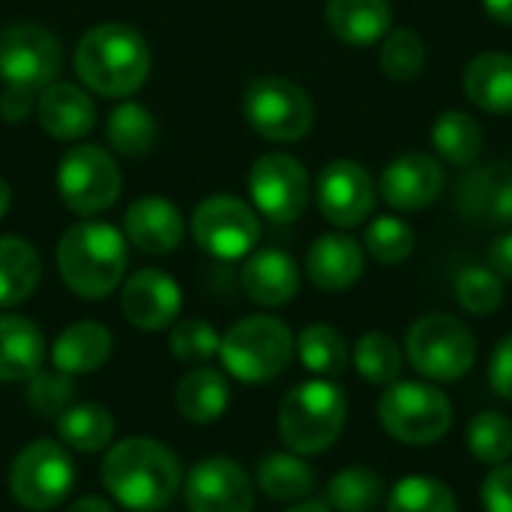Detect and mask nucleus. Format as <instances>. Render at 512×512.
Masks as SVG:
<instances>
[{
	"mask_svg": "<svg viewBox=\"0 0 512 512\" xmlns=\"http://www.w3.org/2000/svg\"><path fill=\"white\" fill-rule=\"evenodd\" d=\"M102 483L126 510L159 512L180 489V462L153 438H126L108 450Z\"/></svg>",
	"mask_w": 512,
	"mask_h": 512,
	"instance_id": "obj_1",
	"label": "nucleus"
},
{
	"mask_svg": "<svg viewBox=\"0 0 512 512\" xmlns=\"http://www.w3.org/2000/svg\"><path fill=\"white\" fill-rule=\"evenodd\" d=\"M78 78L105 99H123L144 87L150 75L147 39L120 21L90 27L75 48Z\"/></svg>",
	"mask_w": 512,
	"mask_h": 512,
	"instance_id": "obj_2",
	"label": "nucleus"
},
{
	"mask_svg": "<svg viewBox=\"0 0 512 512\" xmlns=\"http://www.w3.org/2000/svg\"><path fill=\"white\" fill-rule=\"evenodd\" d=\"M126 237L108 222H78L57 243V270L66 288L84 300L117 291L126 273Z\"/></svg>",
	"mask_w": 512,
	"mask_h": 512,
	"instance_id": "obj_3",
	"label": "nucleus"
},
{
	"mask_svg": "<svg viewBox=\"0 0 512 512\" xmlns=\"http://www.w3.org/2000/svg\"><path fill=\"white\" fill-rule=\"evenodd\" d=\"M348 423L345 390L327 378L297 384L279 405V438L297 456L330 450Z\"/></svg>",
	"mask_w": 512,
	"mask_h": 512,
	"instance_id": "obj_4",
	"label": "nucleus"
},
{
	"mask_svg": "<svg viewBox=\"0 0 512 512\" xmlns=\"http://www.w3.org/2000/svg\"><path fill=\"white\" fill-rule=\"evenodd\" d=\"M225 369L243 384H264L279 378L294 357V336L288 324L270 315L237 321L219 342Z\"/></svg>",
	"mask_w": 512,
	"mask_h": 512,
	"instance_id": "obj_5",
	"label": "nucleus"
},
{
	"mask_svg": "<svg viewBox=\"0 0 512 512\" xmlns=\"http://www.w3.org/2000/svg\"><path fill=\"white\" fill-rule=\"evenodd\" d=\"M378 420L408 447L438 444L453 426V402L426 381H393L378 399Z\"/></svg>",
	"mask_w": 512,
	"mask_h": 512,
	"instance_id": "obj_6",
	"label": "nucleus"
},
{
	"mask_svg": "<svg viewBox=\"0 0 512 512\" xmlns=\"http://www.w3.org/2000/svg\"><path fill=\"white\" fill-rule=\"evenodd\" d=\"M405 351L411 366L435 384H450L465 378L477 360V339L453 315L429 312L417 318L408 330Z\"/></svg>",
	"mask_w": 512,
	"mask_h": 512,
	"instance_id": "obj_7",
	"label": "nucleus"
},
{
	"mask_svg": "<svg viewBox=\"0 0 512 512\" xmlns=\"http://www.w3.org/2000/svg\"><path fill=\"white\" fill-rule=\"evenodd\" d=\"M243 117L261 138L294 144L309 135L315 123V105L297 81L261 75L243 93Z\"/></svg>",
	"mask_w": 512,
	"mask_h": 512,
	"instance_id": "obj_8",
	"label": "nucleus"
},
{
	"mask_svg": "<svg viewBox=\"0 0 512 512\" xmlns=\"http://www.w3.org/2000/svg\"><path fill=\"white\" fill-rule=\"evenodd\" d=\"M123 189V174L114 156L96 144H75L57 168V192L75 216L105 213Z\"/></svg>",
	"mask_w": 512,
	"mask_h": 512,
	"instance_id": "obj_9",
	"label": "nucleus"
},
{
	"mask_svg": "<svg viewBox=\"0 0 512 512\" xmlns=\"http://www.w3.org/2000/svg\"><path fill=\"white\" fill-rule=\"evenodd\" d=\"M63 51L57 36L33 21H15L0 30V78L6 87L39 96L60 72Z\"/></svg>",
	"mask_w": 512,
	"mask_h": 512,
	"instance_id": "obj_10",
	"label": "nucleus"
},
{
	"mask_svg": "<svg viewBox=\"0 0 512 512\" xmlns=\"http://www.w3.org/2000/svg\"><path fill=\"white\" fill-rule=\"evenodd\" d=\"M75 483V465L66 450L54 441L27 444L9 471L12 498L33 512L57 507Z\"/></svg>",
	"mask_w": 512,
	"mask_h": 512,
	"instance_id": "obj_11",
	"label": "nucleus"
},
{
	"mask_svg": "<svg viewBox=\"0 0 512 512\" xmlns=\"http://www.w3.org/2000/svg\"><path fill=\"white\" fill-rule=\"evenodd\" d=\"M192 234L207 255L219 261H237L258 246L261 222L246 201L234 195H210L192 216Z\"/></svg>",
	"mask_w": 512,
	"mask_h": 512,
	"instance_id": "obj_12",
	"label": "nucleus"
},
{
	"mask_svg": "<svg viewBox=\"0 0 512 512\" xmlns=\"http://www.w3.org/2000/svg\"><path fill=\"white\" fill-rule=\"evenodd\" d=\"M249 192L267 219L288 225L297 222L309 207V174L291 153H264L249 171Z\"/></svg>",
	"mask_w": 512,
	"mask_h": 512,
	"instance_id": "obj_13",
	"label": "nucleus"
},
{
	"mask_svg": "<svg viewBox=\"0 0 512 512\" xmlns=\"http://www.w3.org/2000/svg\"><path fill=\"white\" fill-rule=\"evenodd\" d=\"M315 198L324 219L336 228H357L375 210V186L369 171L354 159H333L315 180Z\"/></svg>",
	"mask_w": 512,
	"mask_h": 512,
	"instance_id": "obj_14",
	"label": "nucleus"
},
{
	"mask_svg": "<svg viewBox=\"0 0 512 512\" xmlns=\"http://www.w3.org/2000/svg\"><path fill=\"white\" fill-rule=\"evenodd\" d=\"M456 210L462 219L483 228L512 225V162H477L456 186Z\"/></svg>",
	"mask_w": 512,
	"mask_h": 512,
	"instance_id": "obj_15",
	"label": "nucleus"
},
{
	"mask_svg": "<svg viewBox=\"0 0 512 512\" xmlns=\"http://www.w3.org/2000/svg\"><path fill=\"white\" fill-rule=\"evenodd\" d=\"M186 504L192 512H252L255 486L237 462L213 456L186 477Z\"/></svg>",
	"mask_w": 512,
	"mask_h": 512,
	"instance_id": "obj_16",
	"label": "nucleus"
},
{
	"mask_svg": "<svg viewBox=\"0 0 512 512\" xmlns=\"http://www.w3.org/2000/svg\"><path fill=\"white\" fill-rule=\"evenodd\" d=\"M378 189L393 210L402 213L426 210L444 192V168L435 156L423 150H411L384 165Z\"/></svg>",
	"mask_w": 512,
	"mask_h": 512,
	"instance_id": "obj_17",
	"label": "nucleus"
},
{
	"mask_svg": "<svg viewBox=\"0 0 512 512\" xmlns=\"http://www.w3.org/2000/svg\"><path fill=\"white\" fill-rule=\"evenodd\" d=\"M180 306H183L180 285H177L168 273H162V270H156V267L138 270V273L123 285V294H120L123 318H126L135 330H144V333L168 330V327L177 321Z\"/></svg>",
	"mask_w": 512,
	"mask_h": 512,
	"instance_id": "obj_18",
	"label": "nucleus"
},
{
	"mask_svg": "<svg viewBox=\"0 0 512 512\" xmlns=\"http://www.w3.org/2000/svg\"><path fill=\"white\" fill-rule=\"evenodd\" d=\"M123 231L126 240L144 255H168L183 243L186 222L177 204H171L168 198L144 195L129 204L123 216Z\"/></svg>",
	"mask_w": 512,
	"mask_h": 512,
	"instance_id": "obj_19",
	"label": "nucleus"
},
{
	"mask_svg": "<svg viewBox=\"0 0 512 512\" xmlns=\"http://www.w3.org/2000/svg\"><path fill=\"white\" fill-rule=\"evenodd\" d=\"M366 270V249L351 234H324L306 252V276L321 291H348Z\"/></svg>",
	"mask_w": 512,
	"mask_h": 512,
	"instance_id": "obj_20",
	"label": "nucleus"
},
{
	"mask_svg": "<svg viewBox=\"0 0 512 512\" xmlns=\"http://www.w3.org/2000/svg\"><path fill=\"white\" fill-rule=\"evenodd\" d=\"M36 117L51 138L81 141L96 126V105L87 90L57 81L36 96Z\"/></svg>",
	"mask_w": 512,
	"mask_h": 512,
	"instance_id": "obj_21",
	"label": "nucleus"
},
{
	"mask_svg": "<svg viewBox=\"0 0 512 512\" xmlns=\"http://www.w3.org/2000/svg\"><path fill=\"white\" fill-rule=\"evenodd\" d=\"M240 282H243V291L249 300H255L258 306L276 309L297 297L300 267L282 249H261L243 264Z\"/></svg>",
	"mask_w": 512,
	"mask_h": 512,
	"instance_id": "obj_22",
	"label": "nucleus"
},
{
	"mask_svg": "<svg viewBox=\"0 0 512 512\" xmlns=\"http://www.w3.org/2000/svg\"><path fill=\"white\" fill-rule=\"evenodd\" d=\"M327 27L342 45L369 48L393 30L390 0H327Z\"/></svg>",
	"mask_w": 512,
	"mask_h": 512,
	"instance_id": "obj_23",
	"label": "nucleus"
},
{
	"mask_svg": "<svg viewBox=\"0 0 512 512\" xmlns=\"http://www.w3.org/2000/svg\"><path fill=\"white\" fill-rule=\"evenodd\" d=\"M462 90L486 114H512V54H477L462 72Z\"/></svg>",
	"mask_w": 512,
	"mask_h": 512,
	"instance_id": "obj_24",
	"label": "nucleus"
},
{
	"mask_svg": "<svg viewBox=\"0 0 512 512\" xmlns=\"http://www.w3.org/2000/svg\"><path fill=\"white\" fill-rule=\"evenodd\" d=\"M111 348H114V339H111L108 327H102L96 321H78L57 336V342L51 348V363L57 372L87 375L108 363Z\"/></svg>",
	"mask_w": 512,
	"mask_h": 512,
	"instance_id": "obj_25",
	"label": "nucleus"
},
{
	"mask_svg": "<svg viewBox=\"0 0 512 512\" xmlns=\"http://www.w3.org/2000/svg\"><path fill=\"white\" fill-rule=\"evenodd\" d=\"M45 339L30 318L0 315V384L27 381L42 369Z\"/></svg>",
	"mask_w": 512,
	"mask_h": 512,
	"instance_id": "obj_26",
	"label": "nucleus"
},
{
	"mask_svg": "<svg viewBox=\"0 0 512 512\" xmlns=\"http://www.w3.org/2000/svg\"><path fill=\"white\" fill-rule=\"evenodd\" d=\"M42 279L39 252L21 237H0V309L24 303Z\"/></svg>",
	"mask_w": 512,
	"mask_h": 512,
	"instance_id": "obj_27",
	"label": "nucleus"
},
{
	"mask_svg": "<svg viewBox=\"0 0 512 512\" xmlns=\"http://www.w3.org/2000/svg\"><path fill=\"white\" fill-rule=\"evenodd\" d=\"M432 144L444 162L456 168H471L483 156L486 132L468 111H444L432 126Z\"/></svg>",
	"mask_w": 512,
	"mask_h": 512,
	"instance_id": "obj_28",
	"label": "nucleus"
},
{
	"mask_svg": "<svg viewBox=\"0 0 512 512\" xmlns=\"http://www.w3.org/2000/svg\"><path fill=\"white\" fill-rule=\"evenodd\" d=\"M228 381L216 369H195L177 384V408L189 423H216L228 408Z\"/></svg>",
	"mask_w": 512,
	"mask_h": 512,
	"instance_id": "obj_29",
	"label": "nucleus"
},
{
	"mask_svg": "<svg viewBox=\"0 0 512 512\" xmlns=\"http://www.w3.org/2000/svg\"><path fill=\"white\" fill-rule=\"evenodd\" d=\"M57 435L78 453H99L114 438V417L102 405H69L57 417Z\"/></svg>",
	"mask_w": 512,
	"mask_h": 512,
	"instance_id": "obj_30",
	"label": "nucleus"
},
{
	"mask_svg": "<svg viewBox=\"0 0 512 512\" xmlns=\"http://www.w3.org/2000/svg\"><path fill=\"white\" fill-rule=\"evenodd\" d=\"M108 144L120 153V156H144L156 147L159 141V126L156 117L138 105V102H120L105 126Z\"/></svg>",
	"mask_w": 512,
	"mask_h": 512,
	"instance_id": "obj_31",
	"label": "nucleus"
},
{
	"mask_svg": "<svg viewBox=\"0 0 512 512\" xmlns=\"http://www.w3.org/2000/svg\"><path fill=\"white\" fill-rule=\"evenodd\" d=\"M258 486L270 501L291 504L315 489V474L297 453H273L258 465Z\"/></svg>",
	"mask_w": 512,
	"mask_h": 512,
	"instance_id": "obj_32",
	"label": "nucleus"
},
{
	"mask_svg": "<svg viewBox=\"0 0 512 512\" xmlns=\"http://www.w3.org/2000/svg\"><path fill=\"white\" fill-rule=\"evenodd\" d=\"M384 501V480L366 465L342 468L327 483V507L336 512H372Z\"/></svg>",
	"mask_w": 512,
	"mask_h": 512,
	"instance_id": "obj_33",
	"label": "nucleus"
},
{
	"mask_svg": "<svg viewBox=\"0 0 512 512\" xmlns=\"http://www.w3.org/2000/svg\"><path fill=\"white\" fill-rule=\"evenodd\" d=\"M297 354H300L303 366L321 378H336L351 363L348 342L330 324H309L297 339Z\"/></svg>",
	"mask_w": 512,
	"mask_h": 512,
	"instance_id": "obj_34",
	"label": "nucleus"
},
{
	"mask_svg": "<svg viewBox=\"0 0 512 512\" xmlns=\"http://www.w3.org/2000/svg\"><path fill=\"white\" fill-rule=\"evenodd\" d=\"M363 381L375 387H390L402 375V351L387 333H363L351 354Z\"/></svg>",
	"mask_w": 512,
	"mask_h": 512,
	"instance_id": "obj_35",
	"label": "nucleus"
},
{
	"mask_svg": "<svg viewBox=\"0 0 512 512\" xmlns=\"http://www.w3.org/2000/svg\"><path fill=\"white\" fill-rule=\"evenodd\" d=\"M387 512H459L456 495L435 477H405L387 495Z\"/></svg>",
	"mask_w": 512,
	"mask_h": 512,
	"instance_id": "obj_36",
	"label": "nucleus"
},
{
	"mask_svg": "<svg viewBox=\"0 0 512 512\" xmlns=\"http://www.w3.org/2000/svg\"><path fill=\"white\" fill-rule=\"evenodd\" d=\"M381 72L390 81H414L426 69V45L411 27H396L381 39Z\"/></svg>",
	"mask_w": 512,
	"mask_h": 512,
	"instance_id": "obj_37",
	"label": "nucleus"
},
{
	"mask_svg": "<svg viewBox=\"0 0 512 512\" xmlns=\"http://www.w3.org/2000/svg\"><path fill=\"white\" fill-rule=\"evenodd\" d=\"M468 450L483 465H504L512 456V423L501 411H480L468 423Z\"/></svg>",
	"mask_w": 512,
	"mask_h": 512,
	"instance_id": "obj_38",
	"label": "nucleus"
},
{
	"mask_svg": "<svg viewBox=\"0 0 512 512\" xmlns=\"http://www.w3.org/2000/svg\"><path fill=\"white\" fill-rule=\"evenodd\" d=\"M363 240H366L363 249L378 264H384V267H396V264L408 261L411 252H414V243H417L414 228L405 219H399V216H378V219H372V225L366 228Z\"/></svg>",
	"mask_w": 512,
	"mask_h": 512,
	"instance_id": "obj_39",
	"label": "nucleus"
},
{
	"mask_svg": "<svg viewBox=\"0 0 512 512\" xmlns=\"http://www.w3.org/2000/svg\"><path fill=\"white\" fill-rule=\"evenodd\" d=\"M456 300L471 315H492L504 303V279L492 267H465L456 279Z\"/></svg>",
	"mask_w": 512,
	"mask_h": 512,
	"instance_id": "obj_40",
	"label": "nucleus"
},
{
	"mask_svg": "<svg viewBox=\"0 0 512 512\" xmlns=\"http://www.w3.org/2000/svg\"><path fill=\"white\" fill-rule=\"evenodd\" d=\"M27 405L36 417H60L75 396V384L72 375L66 372H36L33 378H27Z\"/></svg>",
	"mask_w": 512,
	"mask_h": 512,
	"instance_id": "obj_41",
	"label": "nucleus"
},
{
	"mask_svg": "<svg viewBox=\"0 0 512 512\" xmlns=\"http://www.w3.org/2000/svg\"><path fill=\"white\" fill-rule=\"evenodd\" d=\"M171 351L180 363H207L210 357L219 354L222 336L204 321V318H189L171 330Z\"/></svg>",
	"mask_w": 512,
	"mask_h": 512,
	"instance_id": "obj_42",
	"label": "nucleus"
},
{
	"mask_svg": "<svg viewBox=\"0 0 512 512\" xmlns=\"http://www.w3.org/2000/svg\"><path fill=\"white\" fill-rule=\"evenodd\" d=\"M480 498H483V507L486 512H512V465H495L486 480H483V489H480Z\"/></svg>",
	"mask_w": 512,
	"mask_h": 512,
	"instance_id": "obj_43",
	"label": "nucleus"
},
{
	"mask_svg": "<svg viewBox=\"0 0 512 512\" xmlns=\"http://www.w3.org/2000/svg\"><path fill=\"white\" fill-rule=\"evenodd\" d=\"M489 384L492 390L512 402V333L504 336L495 351H492V360H489Z\"/></svg>",
	"mask_w": 512,
	"mask_h": 512,
	"instance_id": "obj_44",
	"label": "nucleus"
},
{
	"mask_svg": "<svg viewBox=\"0 0 512 512\" xmlns=\"http://www.w3.org/2000/svg\"><path fill=\"white\" fill-rule=\"evenodd\" d=\"M30 108H36V96L27 93V90H18V87H6L3 96H0V117L6 123H21Z\"/></svg>",
	"mask_w": 512,
	"mask_h": 512,
	"instance_id": "obj_45",
	"label": "nucleus"
},
{
	"mask_svg": "<svg viewBox=\"0 0 512 512\" xmlns=\"http://www.w3.org/2000/svg\"><path fill=\"white\" fill-rule=\"evenodd\" d=\"M489 267L501 279H512V231L492 240V246H489Z\"/></svg>",
	"mask_w": 512,
	"mask_h": 512,
	"instance_id": "obj_46",
	"label": "nucleus"
},
{
	"mask_svg": "<svg viewBox=\"0 0 512 512\" xmlns=\"http://www.w3.org/2000/svg\"><path fill=\"white\" fill-rule=\"evenodd\" d=\"M483 9L495 24L512 27V0H483Z\"/></svg>",
	"mask_w": 512,
	"mask_h": 512,
	"instance_id": "obj_47",
	"label": "nucleus"
},
{
	"mask_svg": "<svg viewBox=\"0 0 512 512\" xmlns=\"http://www.w3.org/2000/svg\"><path fill=\"white\" fill-rule=\"evenodd\" d=\"M66 512H114L102 498H93V495H87V498H78L72 507Z\"/></svg>",
	"mask_w": 512,
	"mask_h": 512,
	"instance_id": "obj_48",
	"label": "nucleus"
},
{
	"mask_svg": "<svg viewBox=\"0 0 512 512\" xmlns=\"http://www.w3.org/2000/svg\"><path fill=\"white\" fill-rule=\"evenodd\" d=\"M9 204H12V189H9V183L0 177V219L9 213Z\"/></svg>",
	"mask_w": 512,
	"mask_h": 512,
	"instance_id": "obj_49",
	"label": "nucleus"
},
{
	"mask_svg": "<svg viewBox=\"0 0 512 512\" xmlns=\"http://www.w3.org/2000/svg\"><path fill=\"white\" fill-rule=\"evenodd\" d=\"M288 512H333L327 504H321V501H303V504H297V507H291Z\"/></svg>",
	"mask_w": 512,
	"mask_h": 512,
	"instance_id": "obj_50",
	"label": "nucleus"
}]
</instances>
